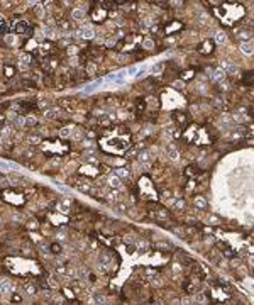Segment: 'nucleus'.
<instances>
[{"label": "nucleus", "instance_id": "c85d7f7f", "mask_svg": "<svg viewBox=\"0 0 254 305\" xmlns=\"http://www.w3.org/2000/svg\"><path fill=\"white\" fill-rule=\"evenodd\" d=\"M0 166H2V168H5V170H12V168H14V164L5 163V161H0Z\"/></svg>", "mask_w": 254, "mask_h": 305}, {"label": "nucleus", "instance_id": "393cba45", "mask_svg": "<svg viewBox=\"0 0 254 305\" xmlns=\"http://www.w3.org/2000/svg\"><path fill=\"white\" fill-rule=\"evenodd\" d=\"M81 136H83L81 129H75V131L71 132V137H73V139H76V141H78V139H81Z\"/></svg>", "mask_w": 254, "mask_h": 305}, {"label": "nucleus", "instance_id": "9d476101", "mask_svg": "<svg viewBox=\"0 0 254 305\" xmlns=\"http://www.w3.org/2000/svg\"><path fill=\"white\" fill-rule=\"evenodd\" d=\"M193 202H195V207H198L200 210H205V209H207V202H205L203 197H195Z\"/></svg>", "mask_w": 254, "mask_h": 305}, {"label": "nucleus", "instance_id": "ea45409f", "mask_svg": "<svg viewBox=\"0 0 254 305\" xmlns=\"http://www.w3.org/2000/svg\"><path fill=\"white\" fill-rule=\"evenodd\" d=\"M68 53H70V54H75V53H76V47H75V46H70Z\"/></svg>", "mask_w": 254, "mask_h": 305}, {"label": "nucleus", "instance_id": "a19ab883", "mask_svg": "<svg viewBox=\"0 0 254 305\" xmlns=\"http://www.w3.org/2000/svg\"><path fill=\"white\" fill-rule=\"evenodd\" d=\"M249 261H251V263H254V256H249Z\"/></svg>", "mask_w": 254, "mask_h": 305}, {"label": "nucleus", "instance_id": "423d86ee", "mask_svg": "<svg viewBox=\"0 0 254 305\" xmlns=\"http://www.w3.org/2000/svg\"><path fill=\"white\" fill-rule=\"evenodd\" d=\"M29 64H31V56H29L27 53L21 54V58H19V68H21V70H26Z\"/></svg>", "mask_w": 254, "mask_h": 305}, {"label": "nucleus", "instance_id": "4c0bfd02", "mask_svg": "<svg viewBox=\"0 0 254 305\" xmlns=\"http://www.w3.org/2000/svg\"><path fill=\"white\" fill-rule=\"evenodd\" d=\"M156 247H164V249H171V246L170 244H154Z\"/></svg>", "mask_w": 254, "mask_h": 305}, {"label": "nucleus", "instance_id": "2eb2a0df", "mask_svg": "<svg viewBox=\"0 0 254 305\" xmlns=\"http://www.w3.org/2000/svg\"><path fill=\"white\" fill-rule=\"evenodd\" d=\"M70 207H71L70 200H61V202L58 204V209H59L61 212H70Z\"/></svg>", "mask_w": 254, "mask_h": 305}, {"label": "nucleus", "instance_id": "a211bd4d", "mask_svg": "<svg viewBox=\"0 0 254 305\" xmlns=\"http://www.w3.org/2000/svg\"><path fill=\"white\" fill-rule=\"evenodd\" d=\"M168 156H170V159H173V161H176L180 154H178V151H176V149H175L173 146H170V147H168Z\"/></svg>", "mask_w": 254, "mask_h": 305}, {"label": "nucleus", "instance_id": "58836bf2", "mask_svg": "<svg viewBox=\"0 0 254 305\" xmlns=\"http://www.w3.org/2000/svg\"><path fill=\"white\" fill-rule=\"evenodd\" d=\"M183 207H185V202H183V200L176 202V209H183Z\"/></svg>", "mask_w": 254, "mask_h": 305}, {"label": "nucleus", "instance_id": "aec40b11", "mask_svg": "<svg viewBox=\"0 0 254 305\" xmlns=\"http://www.w3.org/2000/svg\"><path fill=\"white\" fill-rule=\"evenodd\" d=\"M44 36L49 37V39H54V37H56V31H54L53 27H46V29H44Z\"/></svg>", "mask_w": 254, "mask_h": 305}, {"label": "nucleus", "instance_id": "6e6552de", "mask_svg": "<svg viewBox=\"0 0 254 305\" xmlns=\"http://www.w3.org/2000/svg\"><path fill=\"white\" fill-rule=\"evenodd\" d=\"M244 54H253L254 53V46L251 42H241V47H239Z\"/></svg>", "mask_w": 254, "mask_h": 305}, {"label": "nucleus", "instance_id": "4be33fe9", "mask_svg": "<svg viewBox=\"0 0 254 305\" xmlns=\"http://www.w3.org/2000/svg\"><path fill=\"white\" fill-rule=\"evenodd\" d=\"M142 47H146V49H153V47H154L153 39H144V41H142Z\"/></svg>", "mask_w": 254, "mask_h": 305}, {"label": "nucleus", "instance_id": "1a4fd4ad", "mask_svg": "<svg viewBox=\"0 0 254 305\" xmlns=\"http://www.w3.org/2000/svg\"><path fill=\"white\" fill-rule=\"evenodd\" d=\"M237 37L242 42H249V41H251V37H253V34H251L249 31H239L237 32Z\"/></svg>", "mask_w": 254, "mask_h": 305}, {"label": "nucleus", "instance_id": "2f4dec72", "mask_svg": "<svg viewBox=\"0 0 254 305\" xmlns=\"http://www.w3.org/2000/svg\"><path fill=\"white\" fill-rule=\"evenodd\" d=\"M36 124V119L34 117H27L26 119V126H34Z\"/></svg>", "mask_w": 254, "mask_h": 305}, {"label": "nucleus", "instance_id": "f8f14e48", "mask_svg": "<svg viewBox=\"0 0 254 305\" xmlns=\"http://www.w3.org/2000/svg\"><path fill=\"white\" fill-rule=\"evenodd\" d=\"M87 17V12L83 10V9H75L73 10V19H76V21H81Z\"/></svg>", "mask_w": 254, "mask_h": 305}, {"label": "nucleus", "instance_id": "473e14b6", "mask_svg": "<svg viewBox=\"0 0 254 305\" xmlns=\"http://www.w3.org/2000/svg\"><path fill=\"white\" fill-rule=\"evenodd\" d=\"M173 271H175V275H178L180 271H181V266H180L178 263H175V264H173Z\"/></svg>", "mask_w": 254, "mask_h": 305}, {"label": "nucleus", "instance_id": "6ab92c4d", "mask_svg": "<svg viewBox=\"0 0 254 305\" xmlns=\"http://www.w3.org/2000/svg\"><path fill=\"white\" fill-rule=\"evenodd\" d=\"M212 49H213V47H212V42L207 41V42H203V46H202V49H200V53H203V54H205V53H212Z\"/></svg>", "mask_w": 254, "mask_h": 305}, {"label": "nucleus", "instance_id": "a878e982", "mask_svg": "<svg viewBox=\"0 0 254 305\" xmlns=\"http://www.w3.org/2000/svg\"><path fill=\"white\" fill-rule=\"evenodd\" d=\"M161 70H163V63H158L154 68H153V73L158 75V73H161Z\"/></svg>", "mask_w": 254, "mask_h": 305}, {"label": "nucleus", "instance_id": "cd10ccee", "mask_svg": "<svg viewBox=\"0 0 254 305\" xmlns=\"http://www.w3.org/2000/svg\"><path fill=\"white\" fill-rule=\"evenodd\" d=\"M195 300H197L198 304H205V295H203V293H198L197 297H195Z\"/></svg>", "mask_w": 254, "mask_h": 305}, {"label": "nucleus", "instance_id": "79ce46f5", "mask_svg": "<svg viewBox=\"0 0 254 305\" xmlns=\"http://www.w3.org/2000/svg\"><path fill=\"white\" fill-rule=\"evenodd\" d=\"M2 142H4V139H2V137H0V144H2Z\"/></svg>", "mask_w": 254, "mask_h": 305}, {"label": "nucleus", "instance_id": "72a5a7b5", "mask_svg": "<svg viewBox=\"0 0 254 305\" xmlns=\"http://www.w3.org/2000/svg\"><path fill=\"white\" fill-rule=\"evenodd\" d=\"M146 249H147V242H144V241H142V242H139V251H142V252H144Z\"/></svg>", "mask_w": 254, "mask_h": 305}, {"label": "nucleus", "instance_id": "ddd939ff", "mask_svg": "<svg viewBox=\"0 0 254 305\" xmlns=\"http://www.w3.org/2000/svg\"><path fill=\"white\" fill-rule=\"evenodd\" d=\"M59 114H61V110H59V109H51V110H46L44 117H46V119H56Z\"/></svg>", "mask_w": 254, "mask_h": 305}, {"label": "nucleus", "instance_id": "f704fd0d", "mask_svg": "<svg viewBox=\"0 0 254 305\" xmlns=\"http://www.w3.org/2000/svg\"><path fill=\"white\" fill-rule=\"evenodd\" d=\"M12 293H14V292H12ZM21 300H22V298H21V295H17V293L12 295V302H21Z\"/></svg>", "mask_w": 254, "mask_h": 305}, {"label": "nucleus", "instance_id": "e433bc0d", "mask_svg": "<svg viewBox=\"0 0 254 305\" xmlns=\"http://www.w3.org/2000/svg\"><path fill=\"white\" fill-rule=\"evenodd\" d=\"M51 249H53L54 252H59V251H61V247L58 246V244H53V246H51Z\"/></svg>", "mask_w": 254, "mask_h": 305}, {"label": "nucleus", "instance_id": "5701e85b", "mask_svg": "<svg viewBox=\"0 0 254 305\" xmlns=\"http://www.w3.org/2000/svg\"><path fill=\"white\" fill-rule=\"evenodd\" d=\"M93 300H95V304H97V305H104V304H105V297H104V295H98V293H97V295L93 297Z\"/></svg>", "mask_w": 254, "mask_h": 305}, {"label": "nucleus", "instance_id": "b1692460", "mask_svg": "<svg viewBox=\"0 0 254 305\" xmlns=\"http://www.w3.org/2000/svg\"><path fill=\"white\" fill-rule=\"evenodd\" d=\"M16 126L17 127H26V119H24L22 115L16 117Z\"/></svg>", "mask_w": 254, "mask_h": 305}, {"label": "nucleus", "instance_id": "20e7f679", "mask_svg": "<svg viewBox=\"0 0 254 305\" xmlns=\"http://www.w3.org/2000/svg\"><path fill=\"white\" fill-rule=\"evenodd\" d=\"M210 78H212L213 81H218V83H222L224 80H225V71H224L222 68H217L212 75H210Z\"/></svg>", "mask_w": 254, "mask_h": 305}, {"label": "nucleus", "instance_id": "7ed1b4c3", "mask_svg": "<svg viewBox=\"0 0 254 305\" xmlns=\"http://www.w3.org/2000/svg\"><path fill=\"white\" fill-rule=\"evenodd\" d=\"M12 283L9 280H2L0 281V295H10L12 293Z\"/></svg>", "mask_w": 254, "mask_h": 305}, {"label": "nucleus", "instance_id": "c9c22d12", "mask_svg": "<svg viewBox=\"0 0 254 305\" xmlns=\"http://www.w3.org/2000/svg\"><path fill=\"white\" fill-rule=\"evenodd\" d=\"M198 19H200V24H207V16L200 14V16H198Z\"/></svg>", "mask_w": 254, "mask_h": 305}, {"label": "nucleus", "instance_id": "0eeeda50", "mask_svg": "<svg viewBox=\"0 0 254 305\" xmlns=\"http://www.w3.org/2000/svg\"><path fill=\"white\" fill-rule=\"evenodd\" d=\"M115 176H119L120 180H129L130 173H129V170L127 168H117L115 170Z\"/></svg>", "mask_w": 254, "mask_h": 305}, {"label": "nucleus", "instance_id": "7c9ffc66", "mask_svg": "<svg viewBox=\"0 0 254 305\" xmlns=\"http://www.w3.org/2000/svg\"><path fill=\"white\" fill-rule=\"evenodd\" d=\"M39 141H41V137L39 136H31L29 137V142H32V144H37Z\"/></svg>", "mask_w": 254, "mask_h": 305}, {"label": "nucleus", "instance_id": "9b49d317", "mask_svg": "<svg viewBox=\"0 0 254 305\" xmlns=\"http://www.w3.org/2000/svg\"><path fill=\"white\" fill-rule=\"evenodd\" d=\"M16 31L19 32V34H29V26H27L26 22H19L16 26Z\"/></svg>", "mask_w": 254, "mask_h": 305}, {"label": "nucleus", "instance_id": "f3484780", "mask_svg": "<svg viewBox=\"0 0 254 305\" xmlns=\"http://www.w3.org/2000/svg\"><path fill=\"white\" fill-rule=\"evenodd\" d=\"M149 159H151V154H149L147 151H142V152L139 154V161H141L142 164H149Z\"/></svg>", "mask_w": 254, "mask_h": 305}, {"label": "nucleus", "instance_id": "412c9836", "mask_svg": "<svg viewBox=\"0 0 254 305\" xmlns=\"http://www.w3.org/2000/svg\"><path fill=\"white\" fill-rule=\"evenodd\" d=\"M71 132H73V127H63L59 134H61V137H70L71 136Z\"/></svg>", "mask_w": 254, "mask_h": 305}, {"label": "nucleus", "instance_id": "4468645a", "mask_svg": "<svg viewBox=\"0 0 254 305\" xmlns=\"http://www.w3.org/2000/svg\"><path fill=\"white\" fill-rule=\"evenodd\" d=\"M109 185L112 187V188L117 190V188H120V185H122V183H120L119 176H110V178H109Z\"/></svg>", "mask_w": 254, "mask_h": 305}, {"label": "nucleus", "instance_id": "f257e3e1", "mask_svg": "<svg viewBox=\"0 0 254 305\" xmlns=\"http://www.w3.org/2000/svg\"><path fill=\"white\" fill-rule=\"evenodd\" d=\"M78 34H80L81 37H85V39H92L93 34H95V31H93V27H92V24L87 22V24H83L81 26V29L78 31Z\"/></svg>", "mask_w": 254, "mask_h": 305}, {"label": "nucleus", "instance_id": "f03ea898", "mask_svg": "<svg viewBox=\"0 0 254 305\" xmlns=\"http://www.w3.org/2000/svg\"><path fill=\"white\" fill-rule=\"evenodd\" d=\"M222 66H224V71H225V75H235L239 71V68H237V64H234L232 61H224L222 63Z\"/></svg>", "mask_w": 254, "mask_h": 305}, {"label": "nucleus", "instance_id": "bb28decb", "mask_svg": "<svg viewBox=\"0 0 254 305\" xmlns=\"http://www.w3.org/2000/svg\"><path fill=\"white\" fill-rule=\"evenodd\" d=\"M208 222H212L213 226H217L218 222H220V219H218V217H215V215H210V217H208Z\"/></svg>", "mask_w": 254, "mask_h": 305}, {"label": "nucleus", "instance_id": "39448f33", "mask_svg": "<svg viewBox=\"0 0 254 305\" xmlns=\"http://www.w3.org/2000/svg\"><path fill=\"white\" fill-rule=\"evenodd\" d=\"M234 121H237V122L249 121V115H247V112H246V109H239V110L235 112V115H234Z\"/></svg>", "mask_w": 254, "mask_h": 305}, {"label": "nucleus", "instance_id": "c756f323", "mask_svg": "<svg viewBox=\"0 0 254 305\" xmlns=\"http://www.w3.org/2000/svg\"><path fill=\"white\" fill-rule=\"evenodd\" d=\"M26 293L27 295H34L36 293V286H31V285H29V286L26 288Z\"/></svg>", "mask_w": 254, "mask_h": 305}, {"label": "nucleus", "instance_id": "dca6fc26", "mask_svg": "<svg viewBox=\"0 0 254 305\" xmlns=\"http://www.w3.org/2000/svg\"><path fill=\"white\" fill-rule=\"evenodd\" d=\"M215 41H217L218 44H224V42L227 41V36H225V32H224V31L215 32Z\"/></svg>", "mask_w": 254, "mask_h": 305}]
</instances>
